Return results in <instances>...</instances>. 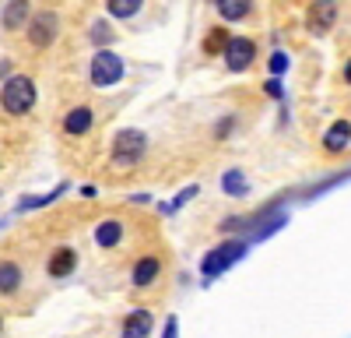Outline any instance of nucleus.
<instances>
[{
	"mask_svg": "<svg viewBox=\"0 0 351 338\" xmlns=\"http://www.w3.org/2000/svg\"><path fill=\"white\" fill-rule=\"evenodd\" d=\"M123 240V222L120 218H102L99 229H95V243L99 247H116Z\"/></svg>",
	"mask_w": 351,
	"mask_h": 338,
	"instance_id": "nucleus-12",
	"label": "nucleus"
},
{
	"mask_svg": "<svg viewBox=\"0 0 351 338\" xmlns=\"http://www.w3.org/2000/svg\"><path fill=\"white\" fill-rule=\"evenodd\" d=\"M92 124H95V117H92V109H88V106H74L67 117H64V131H67L71 137L88 134V131H92Z\"/></svg>",
	"mask_w": 351,
	"mask_h": 338,
	"instance_id": "nucleus-8",
	"label": "nucleus"
},
{
	"mask_svg": "<svg viewBox=\"0 0 351 338\" xmlns=\"http://www.w3.org/2000/svg\"><path fill=\"white\" fill-rule=\"evenodd\" d=\"M246 254V243L243 240H232V243H221V247H215L208 258L200 261V275L204 278H218L221 271H228L232 264H236L239 258Z\"/></svg>",
	"mask_w": 351,
	"mask_h": 338,
	"instance_id": "nucleus-2",
	"label": "nucleus"
},
{
	"mask_svg": "<svg viewBox=\"0 0 351 338\" xmlns=\"http://www.w3.org/2000/svg\"><path fill=\"white\" fill-rule=\"evenodd\" d=\"M92 84H99V89H109V84H116L123 78V60H120V53H112V49H99L92 56Z\"/></svg>",
	"mask_w": 351,
	"mask_h": 338,
	"instance_id": "nucleus-4",
	"label": "nucleus"
},
{
	"mask_svg": "<svg viewBox=\"0 0 351 338\" xmlns=\"http://www.w3.org/2000/svg\"><path fill=\"white\" fill-rule=\"evenodd\" d=\"M0 106H4V113H11V117H25V113L36 106V81L25 78V74L8 78L4 89H0Z\"/></svg>",
	"mask_w": 351,
	"mask_h": 338,
	"instance_id": "nucleus-1",
	"label": "nucleus"
},
{
	"mask_svg": "<svg viewBox=\"0 0 351 338\" xmlns=\"http://www.w3.org/2000/svg\"><path fill=\"white\" fill-rule=\"evenodd\" d=\"M123 335H127V338L152 335V314H148V310H134V314H127V321H123Z\"/></svg>",
	"mask_w": 351,
	"mask_h": 338,
	"instance_id": "nucleus-15",
	"label": "nucleus"
},
{
	"mask_svg": "<svg viewBox=\"0 0 351 338\" xmlns=\"http://www.w3.org/2000/svg\"><path fill=\"white\" fill-rule=\"evenodd\" d=\"M228 32L225 28H215V32H208V39H204V53L208 56H218V53H225V46H228Z\"/></svg>",
	"mask_w": 351,
	"mask_h": 338,
	"instance_id": "nucleus-17",
	"label": "nucleus"
},
{
	"mask_svg": "<svg viewBox=\"0 0 351 338\" xmlns=\"http://www.w3.org/2000/svg\"><path fill=\"white\" fill-rule=\"evenodd\" d=\"M21 289V268L14 261H0V296H14Z\"/></svg>",
	"mask_w": 351,
	"mask_h": 338,
	"instance_id": "nucleus-13",
	"label": "nucleus"
},
{
	"mask_svg": "<svg viewBox=\"0 0 351 338\" xmlns=\"http://www.w3.org/2000/svg\"><path fill=\"white\" fill-rule=\"evenodd\" d=\"M77 264V254L71 247H60V250H53V258H49V275L53 278H67Z\"/></svg>",
	"mask_w": 351,
	"mask_h": 338,
	"instance_id": "nucleus-11",
	"label": "nucleus"
},
{
	"mask_svg": "<svg viewBox=\"0 0 351 338\" xmlns=\"http://www.w3.org/2000/svg\"><path fill=\"white\" fill-rule=\"evenodd\" d=\"M158 271H162L158 258H141V261L134 264V286H137V289H144V286H152V282L158 278Z\"/></svg>",
	"mask_w": 351,
	"mask_h": 338,
	"instance_id": "nucleus-14",
	"label": "nucleus"
},
{
	"mask_svg": "<svg viewBox=\"0 0 351 338\" xmlns=\"http://www.w3.org/2000/svg\"><path fill=\"white\" fill-rule=\"evenodd\" d=\"M211 4H215V0H211Z\"/></svg>",
	"mask_w": 351,
	"mask_h": 338,
	"instance_id": "nucleus-25",
	"label": "nucleus"
},
{
	"mask_svg": "<svg viewBox=\"0 0 351 338\" xmlns=\"http://www.w3.org/2000/svg\"><path fill=\"white\" fill-rule=\"evenodd\" d=\"M253 56H256L253 39H228V46H225V64H228V71H246V67L253 64Z\"/></svg>",
	"mask_w": 351,
	"mask_h": 338,
	"instance_id": "nucleus-7",
	"label": "nucleus"
},
{
	"mask_svg": "<svg viewBox=\"0 0 351 338\" xmlns=\"http://www.w3.org/2000/svg\"><path fill=\"white\" fill-rule=\"evenodd\" d=\"M92 39H95V43H109V39H112V28H109L106 21H95V28H92Z\"/></svg>",
	"mask_w": 351,
	"mask_h": 338,
	"instance_id": "nucleus-20",
	"label": "nucleus"
},
{
	"mask_svg": "<svg viewBox=\"0 0 351 338\" xmlns=\"http://www.w3.org/2000/svg\"><path fill=\"white\" fill-rule=\"evenodd\" d=\"M285 67H288V56H285V53H274V56H271V74H281Z\"/></svg>",
	"mask_w": 351,
	"mask_h": 338,
	"instance_id": "nucleus-21",
	"label": "nucleus"
},
{
	"mask_svg": "<svg viewBox=\"0 0 351 338\" xmlns=\"http://www.w3.org/2000/svg\"><path fill=\"white\" fill-rule=\"evenodd\" d=\"M144 0H109V14L112 18H134L141 11Z\"/></svg>",
	"mask_w": 351,
	"mask_h": 338,
	"instance_id": "nucleus-18",
	"label": "nucleus"
},
{
	"mask_svg": "<svg viewBox=\"0 0 351 338\" xmlns=\"http://www.w3.org/2000/svg\"><path fill=\"white\" fill-rule=\"evenodd\" d=\"M221 187H225L228 194H246V180H243V173H225V177H221Z\"/></svg>",
	"mask_w": 351,
	"mask_h": 338,
	"instance_id": "nucleus-19",
	"label": "nucleus"
},
{
	"mask_svg": "<svg viewBox=\"0 0 351 338\" xmlns=\"http://www.w3.org/2000/svg\"><path fill=\"white\" fill-rule=\"evenodd\" d=\"M56 28H60V18H56L53 11H43L36 18H28V43H32L36 49H46L56 36Z\"/></svg>",
	"mask_w": 351,
	"mask_h": 338,
	"instance_id": "nucleus-5",
	"label": "nucleus"
},
{
	"mask_svg": "<svg viewBox=\"0 0 351 338\" xmlns=\"http://www.w3.org/2000/svg\"><path fill=\"white\" fill-rule=\"evenodd\" d=\"M334 21H337V4H334V0H316V4L309 8V14H306L309 32H316V36L330 32Z\"/></svg>",
	"mask_w": 351,
	"mask_h": 338,
	"instance_id": "nucleus-6",
	"label": "nucleus"
},
{
	"mask_svg": "<svg viewBox=\"0 0 351 338\" xmlns=\"http://www.w3.org/2000/svg\"><path fill=\"white\" fill-rule=\"evenodd\" d=\"M348 141H351V124L348 120H334L327 127V134H324V148L327 152H344Z\"/></svg>",
	"mask_w": 351,
	"mask_h": 338,
	"instance_id": "nucleus-10",
	"label": "nucleus"
},
{
	"mask_svg": "<svg viewBox=\"0 0 351 338\" xmlns=\"http://www.w3.org/2000/svg\"><path fill=\"white\" fill-rule=\"evenodd\" d=\"M344 81H348V84H351V60H348V64H344Z\"/></svg>",
	"mask_w": 351,
	"mask_h": 338,
	"instance_id": "nucleus-23",
	"label": "nucleus"
},
{
	"mask_svg": "<svg viewBox=\"0 0 351 338\" xmlns=\"http://www.w3.org/2000/svg\"><path fill=\"white\" fill-rule=\"evenodd\" d=\"M263 89H267V95H274V99H281V95H285V89H281V81H278V78H271L267 84H263Z\"/></svg>",
	"mask_w": 351,
	"mask_h": 338,
	"instance_id": "nucleus-22",
	"label": "nucleus"
},
{
	"mask_svg": "<svg viewBox=\"0 0 351 338\" xmlns=\"http://www.w3.org/2000/svg\"><path fill=\"white\" fill-rule=\"evenodd\" d=\"M0 328H4V317H0Z\"/></svg>",
	"mask_w": 351,
	"mask_h": 338,
	"instance_id": "nucleus-24",
	"label": "nucleus"
},
{
	"mask_svg": "<svg viewBox=\"0 0 351 338\" xmlns=\"http://www.w3.org/2000/svg\"><path fill=\"white\" fill-rule=\"evenodd\" d=\"M144 148H148V137H144L141 131H120L112 137V166L130 169L134 162H141Z\"/></svg>",
	"mask_w": 351,
	"mask_h": 338,
	"instance_id": "nucleus-3",
	"label": "nucleus"
},
{
	"mask_svg": "<svg viewBox=\"0 0 351 338\" xmlns=\"http://www.w3.org/2000/svg\"><path fill=\"white\" fill-rule=\"evenodd\" d=\"M28 18H32V4H28V0H11V4L4 8V28L8 32H14V28H25L28 25Z\"/></svg>",
	"mask_w": 351,
	"mask_h": 338,
	"instance_id": "nucleus-9",
	"label": "nucleus"
},
{
	"mask_svg": "<svg viewBox=\"0 0 351 338\" xmlns=\"http://www.w3.org/2000/svg\"><path fill=\"white\" fill-rule=\"evenodd\" d=\"M250 4H253V0H215V8H218V14H221L225 21L246 18V14H250Z\"/></svg>",
	"mask_w": 351,
	"mask_h": 338,
	"instance_id": "nucleus-16",
	"label": "nucleus"
}]
</instances>
